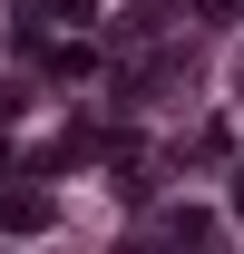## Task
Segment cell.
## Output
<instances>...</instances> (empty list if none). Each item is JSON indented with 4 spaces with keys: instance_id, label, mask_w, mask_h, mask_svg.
<instances>
[]
</instances>
